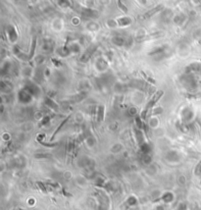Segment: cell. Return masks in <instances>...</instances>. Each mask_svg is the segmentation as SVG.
Wrapping results in <instances>:
<instances>
[{
	"label": "cell",
	"instance_id": "7a4b0ae2",
	"mask_svg": "<svg viewBox=\"0 0 201 210\" xmlns=\"http://www.w3.org/2000/svg\"><path fill=\"white\" fill-rule=\"evenodd\" d=\"M35 37L34 39V43H32V49L31 50V54H30V59L32 58V56H34V51H35Z\"/></svg>",
	"mask_w": 201,
	"mask_h": 210
},
{
	"label": "cell",
	"instance_id": "3957f363",
	"mask_svg": "<svg viewBox=\"0 0 201 210\" xmlns=\"http://www.w3.org/2000/svg\"><path fill=\"white\" fill-rule=\"evenodd\" d=\"M199 125H200V127H201V121H199Z\"/></svg>",
	"mask_w": 201,
	"mask_h": 210
},
{
	"label": "cell",
	"instance_id": "6da1fadb",
	"mask_svg": "<svg viewBox=\"0 0 201 210\" xmlns=\"http://www.w3.org/2000/svg\"><path fill=\"white\" fill-rule=\"evenodd\" d=\"M162 94H163V91H159L158 94H156L155 96H154L153 98H152V100H151V101L149 102V103L146 105L145 109H144V111L142 112V117H143V118L145 117V114L147 113V111H148L149 109H151V108H152V106H153L154 104H155L156 102L159 100V98H160V97L162 96Z\"/></svg>",
	"mask_w": 201,
	"mask_h": 210
}]
</instances>
